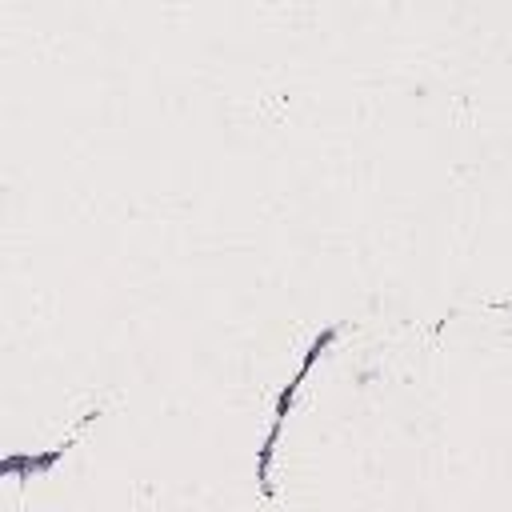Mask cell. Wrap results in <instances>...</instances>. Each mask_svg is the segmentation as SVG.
<instances>
[{"label": "cell", "mask_w": 512, "mask_h": 512, "mask_svg": "<svg viewBox=\"0 0 512 512\" xmlns=\"http://www.w3.org/2000/svg\"><path fill=\"white\" fill-rule=\"evenodd\" d=\"M336 324L332 328H324L316 340H312V348H308V356H304V364L296 368V376L288 380V388L280 392V400H276V420H272V432H268V440H264V448H260V456H256V480H260V492L264 496H272V480H268V464H272V452H276V440H280V432H284V420H288V408H292V400H296V388L304 384V376L312 372V364L324 356V348L336 340Z\"/></svg>", "instance_id": "6da1fadb"}, {"label": "cell", "mask_w": 512, "mask_h": 512, "mask_svg": "<svg viewBox=\"0 0 512 512\" xmlns=\"http://www.w3.org/2000/svg\"><path fill=\"white\" fill-rule=\"evenodd\" d=\"M72 440H76V436H68L64 444H56L52 452H40V456H4V460H0V476H32V472H48V468H56V464L64 460V452L72 448Z\"/></svg>", "instance_id": "7a4b0ae2"}]
</instances>
